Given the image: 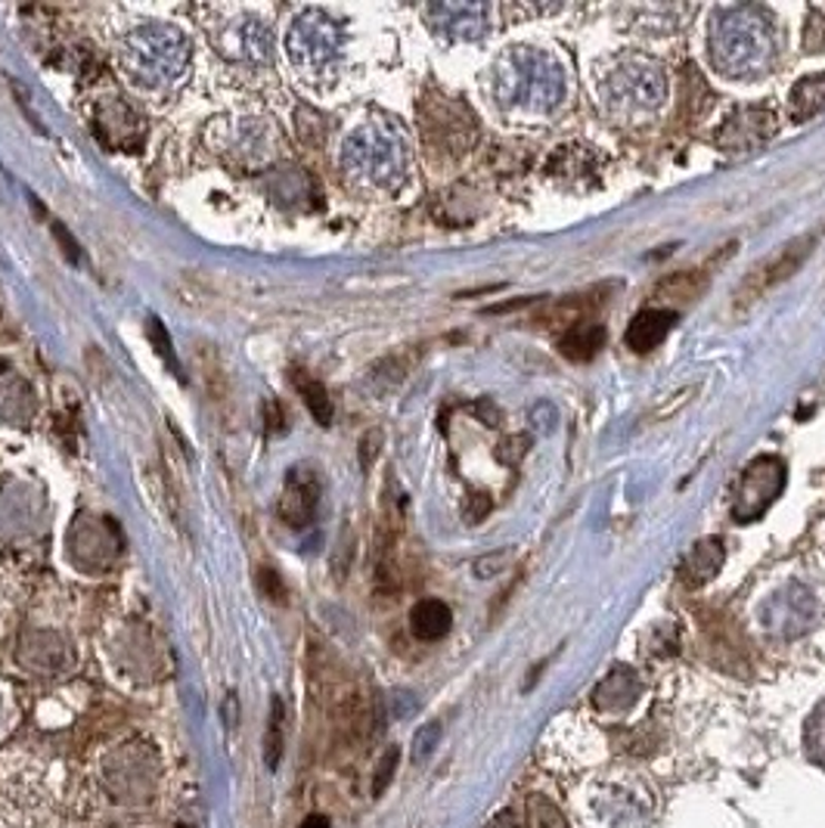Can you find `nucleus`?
<instances>
[{
  "instance_id": "5701e85b",
  "label": "nucleus",
  "mask_w": 825,
  "mask_h": 828,
  "mask_svg": "<svg viewBox=\"0 0 825 828\" xmlns=\"http://www.w3.org/2000/svg\"><path fill=\"white\" fill-rule=\"evenodd\" d=\"M379 444H382V432H370V435H363L361 441V465L363 469H370L373 460H376Z\"/></svg>"
},
{
  "instance_id": "393cba45",
  "label": "nucleus",
  "mask_w": 825,
  "mask_h": 828,
  "mask_svg": "<svg viewBox=\"0 0 825 828\" xmlns=\"http://www.w3.org/2000/svg\"><path fill=\"white\" fill-rule=\"evenodd\" d=\"M488 828H519V822H515V816L512 814H503V816H497Z\"/></svg>"
},
{
  "instance_id": "39448f33",
  "label": "nucleus",
  "mask_w": 825,
  "mask_h": 828,
  "mask_svg": "<svg viewBox=\"0 0 825 828\" xmlns=\"http://www.w3.org/2000/svg\"><path fill=\"white\" fill-rule=\"evenodd\" d=\"M611 102L621 106L627 112H637V109H655L658 102L667 97V81L661 66L655 62H630L627 69L615 72L611 78Z\"/></svg>"
},
{
  "instance_id": "a211bd4d",
  "label": "nucleus",
  "mask_w": 825,
  "mask_h": 828,
  "mask_svg": "<svg viewBox=\"0 0 825 828\" xmlns=\"http://www.w3.org/2000/svg\"><path fill=\"white\" fill-rule=\"evenodd\" d=\"M146 335H149V342L156 345V351H159L161 361L171 366L174 376L184 378V373H180V364H177V354H174L171 338H168V333H165V326H161L159 321H149V329H146Z\"/></svg>"
},
{
  "instance_id": "1a4fd4ad",
  "label": "nucleus",
  "mask_w": 825,
  "mask_h": 828,
  "mask_svg": "<svg viewBox=\"0 0 825 828\" xmlns=\"http://www.w3.org/2000/svg\"><path fill=\"white\" fill-rule=\"evenodd\" d=\"M677 323V314L674 310H665V307H651V310H642L634 317V323L627 326V348L637 351V354H646V351L658 348L667 338V333L674 329Z\"/></svg>"
},
{
  "instance_id": "6ab92c4d",
  "label": "nucleus",
  "mask_w": 825,
  "mask_h": 828,
  "mask_svg": "<svg viewBox=\"0 0 825 828\" xmlns=\"http://www.w3.org/2000/svg\"><path fill=\"white\" fill-rule=\"evenodd\" d=\"M528 828H568L562 822V816L556 814V807H550L547 800L537 798L528 810Z\"/></svg>"
},
{
  "instance_id": "f257e3e1",
  "label": "nucleus",
  "mask_w": 825,
  "mask_h": 828,
  "mask_svg": "<svg viewBox=\"0 0 825 828\" xmlns=\"http://www.w3.org/2000/svg\"><path fill=\"white\" fill-rule=\"evenodd\" d=\"M776 53V34L757 10L733 7L717 13L710 29V57L720 72L729 78H764Z\"/></svg>"
},
{
  "instance_id": "4468645a",
  "label": "nucleus",
  "mask_w": 825,
  "mask_h": 828,
  "mask_svg": "<svg viewBox=\"0 0 825 828\" xmlns=\"http://www.w3.org/2000/svg\"><path fill=\"white\" fill-rule=\"evenodd\" d=\"M825 109V75H811L792 88V118L807 121Z\"/></svg>"
},
{
  "instance_id": "412c9836",
  "label": "nucleus",
  "mask_w": 825,
  "mask_h": 828,
  "mask_svg": "<svg viewBox=\"0 0 825 828\" xmlns=\"http://www.w3.org/2000/svg\"><path fill=\"white\" fill-rule=\"evenodd\" d=\"M397 760H401V755H397V748H389L385 751V757L379 760V767H376V779H373V795H382L385 788H389V782L394 779V770H397Z\"/></svg>"
},
{
  "instance_id": "20e7f679",
  "label": "nucleus",
  "mask_w": 825,
  "mask_h": 828,
  "mask_svg": "<svg viewBox=\"0 0 825 828\" xmlns=\"http://www.w3.org/2000/svg\"><path fill=\"white\" fill-rule=\"evenodd\" d=\"M760 621H764L769 633L795 640L801 633H807L813 621H816V599H813L811 590L792 583V586H785V590L769 597V602L760 611Z\"/></svg>"
},
{
  "instance_id": "f3484780",
  "label": "nucleus",
  "mask_w": 825,
  "mask_h": 828,
  "mask_svg": "<svg viewBox=\"0 0 825 828\" xmlns=\"http://www.w3.org/2000/svg\"><path fill=\"white\" fill-rule=\"evenodd\" d=\"M807 751L816 763L825 767V704L813 711L811 723H807Z\"/></svg>"
},
{
  "instance_id": "9b49d317",
  "label": "nucleus",
  "mask_w": 825,
  "mask_h": 828,
  "mask_svg": "<svg viewBox=\"0 0 825 828\" xmlns=\"http://www.w3.org/2000/svg\"><path fill=\"white\" fill-rule=\"evenodd\" d=\"M450 627H453V611L441 599H422L410 611V630L422 642L444 640L450 633Z\"/></svg>"
},
{
  "instance_id": "aec40b11",
  "label": "nucleus",
  "mask_w": 825,
  "mask_h": 828,
  "mask_svg": "<svg viewBox=\"0 0 825 828\" xmlns=\"http://www.w3.org/2000/svg\"><path fill=\"white\" fill-rule=\"evenodd\" d=\"M258 586H261V593L267 599H274L276 605H283L286 602V583H283V578H279V571L271 565H264L258 571Z\"/></svg>"
},
{
  "instance_id": "f03ea898",
  "label": "nucleus",
  "mask_w": 825,
  "mask_h": 828,
  "mask_svg": "<svg viewBox=\"0 0 825 828\" xmlns=\"http://www.w3.org/2000/svg\"><path fill=\"white\" fill-rule=\"evenodd\" d=\"M500 88H507V102L524 112H550L562 100L564 78L556 59L519 47V53H512L500 66Z\"/></svg>"
},
{
  "instance_id": "b1692460",
  "label": "nucleus",
  "mask_w": 825,
  "mask_h": 828,
  "mask_svg": "<svg viewBox=\"0 0 825 828\" xmlns=\"http://www.w3.org/2000/svg\"><path fill=\"white\" fill-rule=\"evenodd\" d=\"M53 233H57V239L62 243L66 258H69V262H78V246H75V239H69V233L62 230V224H53Z\"/></svg>"
},
{
  "instance_id": "f8f14e48",
  "label": "nucleus",
  "mask_w": 825,
  "mask_h": 828,
  "mask_svg": "<svg viewBox=\"0 0 825 828\" xmlns=\"http://www.w3.org/2000/svg\"><path fill=\"white\" fill-rule=\"evenodd\" d=\"M602 345H606V329H602V323L596 321H578L574 326H568V333L559 338V351L574 364L593 361L596 354L602 351Z\"/></svg>"
},
{
  "instance_id": "6e6552de",
  "label": "nucleus",
  "mask_w": 825,
  "mask_h": 828,
  "mask_svg": "<svg viewBox=\"0 0 825 828\" xmlns=\"http://www.w3.org/2000/svg\"><path fill=\"white\" fill-rule=\"evenodd\" d=\"M320 503V481L307 469H292L283 496H279V515L289 528H307L314 522Z\"/></svg>"
},
{
  "instance_id": "4be33fe9",
  "label": "nucleus",
  "mask_w": 825,
  "mask_h": 828,
  "mask_svg": "<svg viewBox=\"0 0 825 828\" xmlns=\"http://www.w3.org/2000/svg\"><path fill=\"white\" fill-rule=\"evenodd\" d=\"M438 739H441V727H438V723L422 727L420 732H416V739H413V760H425V757L432 755Z\"/></svg>"
},
{
  "instance_id": "ddd939ff",
  "label": "nucleus",
  "mask_w": 825,
  "mask_h": 828,
  "mask_svg": "<svg viewBox=\"0 0 825 828\" xmlns=\"http://www.w3.org/2000/svg\"><path fill=\"white\" fill-rule=\"evenodd\" d=\"M639 696V680L634 670L618 668L608 673L606 680L599 683L596 689V704L602 708V711H623V708H630Z\"/></svg>"
},
{
  "instance_id": "dca6fc26",
  "label": "nucleus",
  "mask_w": 825,
  "mask_h": 828,
  "mask_svg": "<svg viewBox=\"0 0 825 828\" xmlns=\"http://www.w3.org/2000/svg\"><path fill=\"white\" fill-rule=\"evenodd\" d=\"M283 736H286V711H283V698H274L271 720H267V736H264V760H267L271 770L279 767V757H283Z\"/></svg>"
},
{
  "instance_id": "a878e982",
  "label": "nucleus",
  "mask_w": 825,
  "mask_h": 828,
  "mask_svg": "<svg viewBox=\"0 0 825 828\" xmlns=\"http://www.w3.org/2000/svg\"><path fill=\"white\" fill-rule=\"evenodd\" d=\"M302 828H330V819H326V816H307L302 822Z\"/></svg>"
},
{
  "instance_id": "7ed1b4c3",
  "label": "nucleus",
  "mask_w": 825,
  "mask_h": 828,
  "mask_svg": "<svg viewBox=\"0 0 825 828\" xmlns=\"http://www.w3.org/2000/svg\"><path fill=\"white\" fill-rule=\"evenodd\" d=\"M782 487H785V465H782V460H776V456H757L741 472V479L736 484L733 519L745 524L757 522L779 500Z\"/></svg>"
},
{
  "instance_id": "9d476101",
  "label": "nucleus",
  "mask_w": 825,
  "mask_h": 828,
  "mask_svg": "<svg viewBox=\"0 0 825 828\" xmlns=\"http://www.w3.org/2000/svg\"><path fill=\"white\" fill-rule=\"evenodd\" d=\"M726 559V546L717 538H705L695 543L693 550L686 552V559H682L680 565V581L686 586H701V583H708L720 565H724Z\"/></svg>"
},
{
  "instance_id": "0eeeda50",
  "label": "nucleus",
  "mask_w": 825,
  "mask_h": 828,
  "mask_svg": "<svg viewBox=\"0 0 825 828\" xmlns=\"http://www.w3.org/2000/svg\"><path fill=\"white\" fill-rule=\"evenodd\" d=\"M776 134V116L767 109H738L717 131V146L729 152H752Z\"/></svg>"
},
{
  "instance_id": "2eb2a0df",
  "label": "nucleus",
  "mask_w": 825,
  "mask_h": 828,
  "mask_svg": "<svg viewBox=\"0 0 825 828\" xmlns=\"http://www.w3.org/2000/svg\"><path fill=\"white\" fill-rule=\"evenodd\" d=\"M292 385L298 388L304 407L311 410V416H314L320 425H330V422H333V401H330V392L320 385L317 378H311L304 369H292Z\"/></svg>"
},
{
  "instance_id": "423d86ee",
  "label": "nucleus",
  "mask_w": 825,
  "mask_h": 828,
  "mask_svg": "<svg viewBox=\"0 0 825 828\" xmlns=\"http://www.w3.org/2000/svg\"><path fill=\"white\" fill-rule=\"evenodd\" d=\"M811 255V239H797L792 246H785L779 255H773L767 262L760 264L757 270H754L745 283H741V289H738V305H748V302H757L760 295L767 289H773L776 283L782 279H788V276L795 274L801 262Z\"/></svg>"
}]
</instances>
